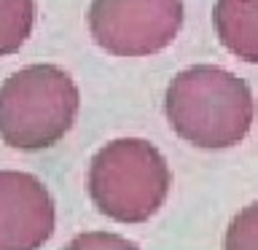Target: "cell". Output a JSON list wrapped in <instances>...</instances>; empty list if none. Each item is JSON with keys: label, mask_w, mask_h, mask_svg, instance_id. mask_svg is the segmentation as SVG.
Here are the masks:
<instances>
[{"label": "cell", "mask_w": 258, "mask_h": 250, "mask_svg": "<svg viewBox=\"0 0 258 250\" xmlns=\"http://www.w3.org/2000/svg\"><path fill=\"white\" fill-rule=\"evenodd\" d=\"M81 92L64 68L35 62L0 84V140L16 151H43L73 129Z\"/></svg>", "instance_id": "obj_3"}, {"label": "cell", "mask_w": 258, "mask_h": 250, "mask_svg": "<svg viewBox=\"0 0 258 250\" xmlns=\"http://www.w3.org/2000/svg\"><path fill=\"white\" fill-rule=\"evenodd\" d=\"M223 250H258V202H250L229 221Z\"/></svg>", "instance_id": "obj_8"}, {"label": "cell", "mask_w": 258, "mask_h": 250, "mask_svg": "<svg viewBox=\"0 0 258 250\" xmlns=\"http://www.w3.org/2000/svg\"><path fill=\"white\" fill-rule=\"evenodd\" d=\"M94 210L116 223H145L164 207L172 169L145 137H113L94 151L86 172Z\"/></svg>", "instance_id": "obj_2"}, {"label": "cell", "mask_w": 258, "mask_h": 250, "mask_svg": "<svg viewBox=\"0 0 258 250\" xmlns=\"http://www.w3.org/2000/svg\"><path fill=\"white\" fill-rule=\"evenodd\" d=\"M59 250H143L137 242L121 237L116 231H81L76 234L68 245L59 247Z\"/></svg>", "instance_id": "obj_9"}, {"label": "cell", "mask_w": 258, "mask_h": 250, "mask_svg": "<svg viewBox=\"0 0 258 250\" xmlns=\"http://www.w3.org/2000/svg\"><path fill=\"white\" fill-rule=\"evenodd\" d=\"M56 229V205L32 172L0 169V250H40Z\"/></svg>", "instance_id": "obj_5"}, {"label": "cell", "mask_w": 258, "mask_h": 250, "mask_svg": "<svg viewBox=\"0 0 258 250\" xmlns=\"http://www.w3.org/2000/svg\"><path fill=\"white\" fill-rule=\"evenodd\" d=\"M164 113L172 132L194 148L226 151L247 137L255 100L247 81L221 65H188L167 86Z\"/></svg>", "instance_id": "obj_1"}, {"label": "cell", "mask_w": 258, "mask_h": 250, "mask_svg": "<svg viewBox=\"0 0 258 250\" xmlns=\"http://www.w3.org/2000/svg\"><path fill=\"white\" fill-rule=\"evenodd\" d=\"M86 24L113 56H148L167 48L183 27V0H92Z\"/></svg>", "instance_id": "obj_4"}, {"label": "cell", "mask_w": 258, "mask_h": 250, "mask_svg": "<svg viewBox=\"0 0 258 250\" xmlns=\"http://www.w3.org/2000/svg\"><path fill=\"white\" fill-rule=\"evenodd\" d=\"M35 24V0H0V56L16 54Z\"/></svg>", "instance_id": "obj_7"}, {"label": "cell", "mask_w": 258, "mask_h": 250, "mask_svg": "<svg viewBox=\"0 0 258 250\" xmlns=\"http://www.w3.org/2000/svg\"><path fill=\"white\" fill-rule=\"evenodd\" d=\"M213 27L226 51L258 65V0H215Z\"/></svg>", "instance_id": "obj_6"}]
</instances>
